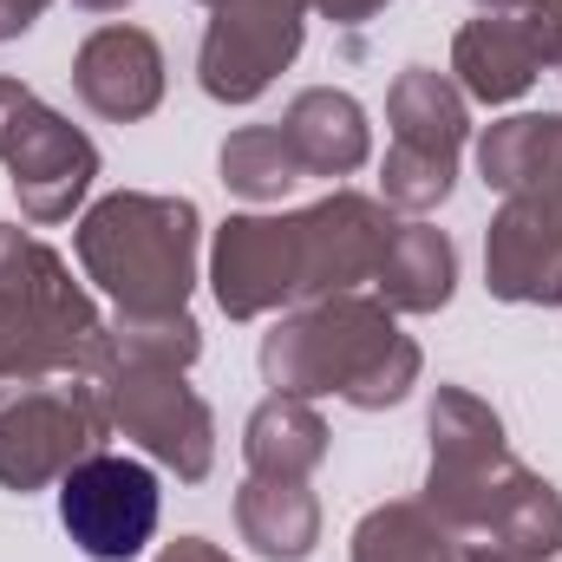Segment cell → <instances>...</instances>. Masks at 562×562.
<instances>
[{"instance_id": "obj_1", "label": "cell", "mask_w": 562, "mask_h": 562, "mask_svg": "<svg viewBox=\"0 0 562 562\" xmlns=\"http://www.w3.org/2000/svg\"><path fill=\"white\" fill-rule=\"evenodd\" d=\"M59 517L92 562H132L157 530V477L138 458H86L59 491Z\"/></svg>"}]
</instances>
